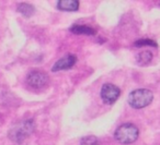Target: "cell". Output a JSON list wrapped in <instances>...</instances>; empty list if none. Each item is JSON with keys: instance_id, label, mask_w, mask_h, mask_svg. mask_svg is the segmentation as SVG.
I'll list each match as a JSON object with an SVG mask.
<instances>
[{"instance_id": "obj_1", "label": "cell", "mask_w": 160, "mask_h": 145, "mask_svg": "<svg viewBox=\"0 0 160 145\" xmlns=\"http://www.w3.org/2000/svg\"><path fill=\"white\" fill-rule=\"evenodd\" d=\"M35 130V123L33 120H24L17 123L10 129L8 136L11 141L16 143H21L28 138Z\"/></svg>"}, {"instance_id": "obj_2", "label": "cell", "mask_w": 160, "mask_h": 145, "mask_svg": "<svg viewBox=\"0 0 160 145\" xmlns=\"http://www.w3.org/2000/svg\"><path fill=\"white\" fill-rule=\"evenodd\" d=\"M139 135V130L133 123H123L118 129L115 130L114 133V138L121 144H132L138 138Z\"/></svg>"}, {"instance_id": "obj_3", "label": "cell", "mask_w": 160, "mask_h": 145, "mask_svg": "<svg viewBox=\"0 0 160 145\" xmlns=\"http://www.w3.org/2000/svg\"><path fill=\"white\" fill-rule=\"evenodd\" d=\"M153 99V94L151 91L146 88H138L129 93L127 101L131 107L135 109H142L149 105Z\"/></svg>"}, {"instance_id": "obj_4", "label": "cell", "mask_w": 160, "mask_h": 145, "mask_svg": "<svg viewBox=\"0 0 160 145\" xmlns=\"http://www.w3.org/2000/svg\"><path fill=\"white\" fill-rule=\"evenodd\" d=\"M121 91L116 85L111 83H107L102 86L101 88V98L108 105L115 103L118 98L120 97Z\"/></svg>"}, {"instance_id": "obj_5", "label": "cell", "mask_w": 160, "mask_h": 145, "mask_svg": "<svg viewBox=\"0 0 160 145\" xmlns=\"http://www.w3.org/2000/svg\"><path fill=\"white\" fill-rule=\"evenodd\" d=\"M27 82L32 87L40 88L48 83V77L42 71H31L27 77Z\"/></svg>"}, {"instance_id": "obj_6", "label": "cell", "mask_w": 160, "mask_h": 145, "mask_svg": "<svg viewBox=\"0 0 160 145\" xmlns=\"http://www.w3.org/2000/svg\"><path fill=\"white\" fill-rule=\"evenodd\" d=\"M76 61H77V57L76 56L67 55L65 57L60 58L58 61H56V63L52 68V71L53 72H57V71H62V70H68L71 67L75 66Z\"/></svg>"}, {"instance_id": "obj_7", "label": "cell", "mask_w": 160, "mask_h": 145, "mask_svg": "<svg viewBox=\"0 0 160 145\" xmlns=\"http://www.w3.org/2000/svg\"><path fill=\"white\" fill-rule=\"evenodd\" d=\"M57 8L62 11H76L79 8V1L77 0H60L57 3Z\"/></svg>"}, {"instance_id": "obj_8", "label": "cell", "mask_w": 160, "mask_h": 145, "mask_svg": "<svg viewBox=\"0 0 160 145\" xmlns=\"http://www.w3.org/2000/svg\"><path fill=\"white\" fill-rule=\"evenodd\" d=\"M70 32L78 35H94L96 31L87 25H72L70 27Z\"/></svg>"}, {"instance_id": "obj_9", "label": "cell", "mask_w": 160, "mask_h": 145, "mask_svg": "<svg viewBox=\"0 0 160 145\" xmlns=\"http://www.w3.org/2000/svg\"><path fill=\"white\" fill-rule=\"evenodd\" d=\"M152 53L149 50H144L140 51L136 57V62L138 66H147L148 63H150V61L152 60Z\"/></svg>"}, {"instance_id": "obj_10", "label": "cell", "mask_w": 160, "mask_h": 145, "mask_svg": "<svg viewBox=\"0 0 160 145\" xmlns=\"http://www.w3.org/2000/svg\"><path fill=\"white\" fill-rule=\"evenodd\" d=\"M17 10H18V12H20L23 16H25V18H30V16H33L34 12H35V9H34L33 6L30 5V3H24V2L19 3L18 7H17Z\"/></svg>"}, {"instance_id": "obj_11", "label": "cell", "mask_w": 160, "mask_h": 145, "mask_svg": "<svg viewBox=\"0 0 160 145\" xmlns=\"http://www.w3.org/2000/svg\"><path fill=\"white\" fill-rule=\"evenodd\" d=\"M80 145H101L100 140L94 135H88L81 138Z\"/></svg>"}, {"instance_id": "obj_12", "label": "cell", "mask_w": 160, "mask_h": 145, "mask_svg": "<svg viewBox=\"0 0 160 145\" xmlns=\"http://www.w3.org/2000/svg\"><path fill=\"white\" fill-rule=\"evenodd\" d=\"M135 46L136 47H142V46L157 47V44H156V42H153V40H140L135 43Z\"/></svg>"}]
</instances>
